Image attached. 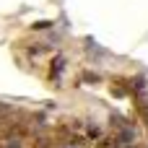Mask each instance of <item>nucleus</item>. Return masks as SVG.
<instances>
[{
    "label": "nucleus",
    "mask_w": 148,
    "mask_h": 148,
    "mask_svg": "<svg viewBox=\"0 0 148 148\" xmlns=\"http://www.w3.org/2000/svg\"><path fill=\"white\" fill-rule=\"evenodd\" d=\"M120 138H122V143H130V140H135V133H133V130H122Z\"/></svg>",
    "instance_id": "nucleus-1"
}]
</instances>
